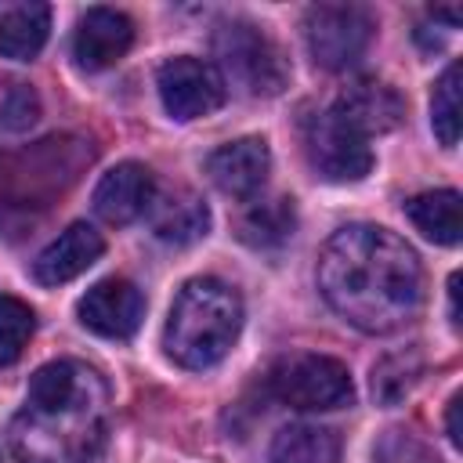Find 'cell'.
<instances>
[{"label": "cell", "mask_w": 463, "mask_h": 463, "mask_svg": "<svg viewBox=\"0 0 463 463\" xmlns=\"http://www.w3.org/2000/svg\"><path fill=\"white\" fill-rule=\"evenodd\" d=\"M318 289L347 326L383 336L416 318L423 271L402 235L380 224H344L318 253Z\"/></svg>", "instance_id": "1"}, {"label": "cell", "mask_w": 463, "mask_h": 463, "mask_svg": "<svg viewBox=\"0 0 463 463\" xmlns=\"http://www.w3.org/2000/svg\"><path fill=\"white\" fill-rule=\"evenodd\" d=\"M105 380L72 358L33 373L25 405L11 427L18 463H90L109 427Z\"/></svg>", "instance_id": "2"}, {"label": "cell", "mask_w": 463, "mask_h": 463, "mask_svg": "<svg viewBox=\"0 0 463 463\" xmlns=\"http://www.w3.org/2000/svg\"><path fill=\"white\" fill-rule=\"evenodd\" d=\"M242 297L221 279H188L166 315L163 347L181 369L217 365L239 340Z\"/></svg>", "instance_id": "3"}, {"label": "cell", "mask_w": 463, "mask_h": 463, "mask_svg": "<svg viewBox=\"0 0 463 463\" xmlns=\"http://www.w3.org/2000/svg\"><path fill=\"white\" fill-rule=\"evenodd\" d=\"M213 54H217V72L253 98H271L289 83V61L282 47L246 18H232L217 25Z\"/></svg>", "instance_id": "4"}, {"label": "cell", "mask_w": 463, "mask_h": 463, "mask_svg": "<svg viewBox=\"0 0 463 463\" xmlns=\"http://www.w3.org/2000/svg\"><path fill=\"white\" fill-rule=\"evenodd\" d=\"M271 394L293 409L326 412L354 402V383L344 362L329 354H293L271 369Z\"/></svg>", "instance_id": "5"}, {"label": "cell", "mask_w": 463, "mask_h": 463, "mask_svg": "<svg viewBox=\"0 0 463 463\" xmlns=\"http://www.w3.org/2000/svg\"><path fill=\"white\" fill-rule=\"evenodd\" d=\"M373 14L358 4H315L304 14V40L322 69H351L373 43Z\"/></svg>", "instance_id": "6"}, {"label": "cell", "mask_w": 463, "mask_h": 463, "mask_svg": "<svg viewBox=\"0 0 463 463\" xmlns=\"http://www.w3.org/2000/svg\"><path fill=\"white\" fill-rule=\"evenodd\" d=\"M156 87H159L163 109L181 123L217 112L228 98V83L217 72V65L203 61V58H192V54H177V58L163 61L159 76H156Z\"/></svg>", "instance_id": "7"}, {"label": "cell", "mask_w": 463, "mask_h": 463, "mask_svg": "<svg viewBox=\"0 0 463 463\" xmlns=\"http://www.w3.org/2000/svg\"><path fill=\"white\" fill-rule=\"evenodd\" d=\"M304 152H307V163L315 166V174L333 184L362 181L373 170L369 141L358 137L354 130H347L344 123H336L329 112L311 116L304 123Z\"/></svg>", "instance_id": "8"}, {"label": "cell", "mask_w": 463, "mask_h": 463, "mask_svg": "<svg viewBox=\"0 0 463 463\" xmlns=\"http://www.w3.org/2000/svg\"><path fill=\"white\" fill-rule=\"evenodd\" d=\"M76 315L90 333L105 340H127L145 318V297L127 279H101L80 297Z\"/></svg>", "instance_id": "9"}, {"label": "cell", "mask_w": 463, "mask_h": 463, "mask_svg": "<svg viewBox=\"0 0 463 463\" xmlns=\"http://www.w3.org/2000/svg\"><path fill=\"white\" fill-rule=\"evenodd\" d=\"M329 116L369 141L373 134H387V130H394L402 123L405 101L383 80H354L351 87L340 90V98L333 101Z\"/></svg>", "instance_id": "10"}, {"label": "cell", "mask_w": 463, "mask_h": 463, "mask_svg": "<svg viewBox=\"0 0 463 463\" xmlns=\"http://www.w3.org/2000/svg\"><path fill=\"white\" fill-rule=\"evenodd\" d=\"M134 43V22L116 7H90L72 33V58L87 72L112 69Z\"/></svg>", "instance_id": "11"}, {"label": "cell", "mask_w": 463, "mask_h": 463, "mask_svg": "<svg viewBox=\"0 0 463 463\" xmlns=\"http://www.w3.org/2000/svg\"><path fill=\"white\" fill-rule=\"evenodd\" d=\"M268 170H271V152L264 137H239L206 156L210 181L232 199H253L264 188Z\"/></svg>", "instance_id": "12"}, {"label": "cell", "mask_w": 463, "mask_h": 463, "mask_svg": "<svg viewBox=\"0 0 463 463\" xmlns=\"http://www.w3.org/2000/svg\"><path fill=\"white\" fill-rule=\"evenodd\" d=\"M156 199V177L141 163H116L94 188V213L105 224H130L148 213Z\"/></svg>", "instance_id": "13"}, {"label": "cell", "mask_w": 463, "mask_h": 463, "mask_svg": "<svg viewBox=\"0 0 463 463\" xmlns=\"http://www.w3.org/2000/svg\"><path fill=\"white\" fill-rule=\"evenodd\" d=\"M101 253H105L101 232H94L87 221H76L33 260V275L40 286H61V282H72L76 275H83Z\"/></svg>", "instance_id": "14"}, {"label": "cell", "mask_w": 463, "mask_h": 463, "mask_svg": "<svg viewBox=\"0 0 463 463\" xmlns=\"http://www.w3.org/2000/svg\"><path fill=\"white\" fill-rule=\"evenodd\" d=\"M148 210H152L156 239H163L170 246H188L210 232V206L188 188L170 192L166 199H152Z\"/></svg>", "instance_id": "15"}, {"label": "cell", "mask_w": 463, "mask_h": 463, "mask_svg": "<svg viewBox=\"0 0 463 463\" xmlns=\"http://www.w3.org/2000/svg\"><path fill=\"white\" fill-rule=\"evenodd\" d=\"M293 232H297V206L286 195L250 203L235 224V235L253 250H279L282 242L293 239Z\"/></svg>", "instance_id": "16"}, {"label": "cell", "mask_w": 463, "mask_h": 463, "mask_svg": "<svg viewBox=\"0 0 463 463\" xmlns=\"http://www.w3.org/2000/svg\"><path fill=\"white\" fill-rule=\"evenodd\" d=\"M340 434L322 423H289L271 438V463H340Z\"/></svg>", "instance_id": "17"}, {"label": "cell", "mask_w": 463, "mask_h": 463, "mask_svg": "<svg viewBox=\"0 0 463 463\" xmlns=\"http://www.w3.org/2000/svg\"><path fill=\"white\" fill-rule=\"evenodd\" d=\"M51 33L47 4H18L0 14V54L11 61H33Z\"/></svg>", "instance_id": "18"}, {"label": "cell", "mask_w": 463, "mask_h": 463, "mask_svg": "<svg viewBox=\"0 0 463 463\" xmlns=\"http://www.w3.org/2000/svg\"><path fill=\"white\" fill-rule=\"evenodd\" d=\"M409 221L416 224L420 235H427L430 242L441 246H456L463 221H459V192L452 188H438V192H420L405 203Z\"/></svg>", "instance_id": "19"}, {"label": "cell", "mask_w": 463, "mask_h": 463, "mask_svg": "<svg viewBox=\"0 0 463 463\" xmlns=\"http://www.w3.org/2000/svg\"><path fill=\"white\" fill-rule=\"evenodd\" d=\"M36 333V315L14 293H0V365H14Z\"/></svg>", "instance_id": "20"}, {"label": "cell", "mask_w": 463, "mask_h": 463, "mask_svg": "<svg viewBox=\"0 0 463 463\" xmlns=\"http://www.w3.org/2000/svg\"><path fill=\"white\" fill-rule=\"evenodd\" d=\"M420 373H423L420 351L409 347V351L387 354L383 362L373 365V394H376L380 402L394 405V402H402V398L412 391V383L420 380Z\"/></svg>", "instance_id": "21"}, {"label": "cell", "mask_w": 463, "mask_h": 463, "mask_svg": "<svg viewBox=\"0 0 463 463\" xmlns=\"http://www.w3.org/2000/svg\"><path fill=\"white\" fill-rule=\"evenodd\" d=\"M430 127L445 148H456V141H459V61H452L434 83Z\"/></svg>", "instance_id": "22"}, {"label": "cell", "mask_w": 463, "mask_h": 463, "mask_svg": "<svg viewBox=\"0 0 463 463\" xmlns=\"http://www.w3.org/2000/svg\"><path fill=\"white\" fill-rule=\"evenodd\" d=\"M40 119V98L29 83H7L0 90V127L4 130H29Z\"/></svg>", "instance_id": "23"}, {"label": "cell", "mask_w": 463, "mask_h": 463, "mask_svg": "<svg viewBox=\"0 0 463 463\" xmlns=\"http://www.w3.org/2000/svg\"><path fill=\"white\" fill-rule=\"evenodd\" d=\"M373 463H438V459H434L420 441H412L409 434L391 430V434L380 441V449H376Z\"/></svg>", "instance_id": "24"}, {"label": "cell", "mask_w": 463, "mask_h": 463, "mask_svg": "<svg viewBox=\"0 0 463 463\" xmlns=\"http://www.w3.org/2000/svg\"><path fill=\"white\" fill-rule=\"evenodd\" d=\"M459 405H463V394H452L449 398V416H445V423H449V441L459 449L463 445V438H459Z\"/></svg>", "instance_id": "25"}, {"label": "cell", "mask_w": 463, "mask_h": 463, "mask_svg": "<svg viewBox=\"0 0 463 463\" xmlns=\"http://www.w3.org/2000/svg\"><path fill=\"white\" fill-rule=\"evenodd\" d=\"M449 315H452V322L459 326V275L449 279Z\"/></svg>", "instance_id": "26"}, {"label": "cell", "mask_w": 463, "mask_h": 463, "mask_svg": "<svg viewBox=\"0 0 463 463\" xmlns=\"http://www.w3.org/2000/svg\"><path fill=\"white\" fill-rule=\"evenodd\" d=\"M430 14H434V18H445L449 25H459V11H456V7H434Z\"/></svg>", "instance_id": "27"}]
</instances>
